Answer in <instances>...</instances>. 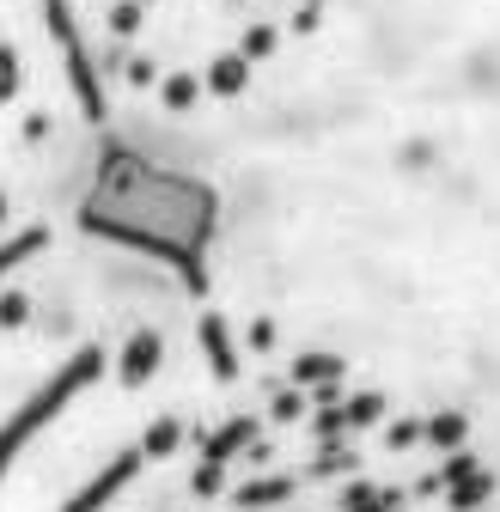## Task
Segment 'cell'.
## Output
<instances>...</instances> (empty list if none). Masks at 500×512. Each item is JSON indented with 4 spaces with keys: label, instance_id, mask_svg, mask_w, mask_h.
Instances as JSON below:
<instances>
[{
    "label": "cell",
    "instance_id": "6da1fadb",
    "mask_svg": "<svg viewBox=\"0 0 500 512\" xmlns=\"http://www.w3.org/2000/svg\"><path fill=\"white\" fill-rule=\"evenodd\" d=\"M80 226L92 238L110 244H129L153 263H171L183 275V287L202 293L208 287V238L220 226V196L190 177V171H171L135 147H104L92 189L80 202Z\"/></svg>",
    "mask_w": 500,
    "mask_h": 512
},
{
    "label": "cell",
    "instance_id": "7a4b0ae2",
    "mask_svg": "<svg viewBox=\"0 0 500 512\" xmlns=\"http://www.w3.org/2000/svg\"><path fill=\"white\" fill-rule=\"evenodd\" d=\"M92 378H104V348H80L68 366H55V378H43L37 391H31V397H25L7 421H0V476H7V464H13V458L25 452V445H31V439H37V433L61 415V409H68V403L80 397V391H86Z\"/></svg>",
    "mask_w": 500,
    "mask_h": 512
},
{
    "label": "cell",
    "instance_id": "3957f363",
    "mask_svg": "<svg viewBox=\"0 0 500 512\" xmlns=\"http://www.w3.org/2000/svg\"><path fill=\"white\" fill-rule=\"evenodd\" d=\"M43 25L61 49V68H68V86H74V104L86 122H104V86H98V68H92V55H86V37H80V19L68 0H43Z\"/></svg>",
    "mask_w": 500,
    "mask_h": 512
},
{
    "label": "cell",
    "instance_id": "277c9868",
    "mask_svg": "<svg viewBox=\"0 0 500 512\" xmlns=\"http://www.w3.org/2000/svg\"><path fill=\"white\" fill-rule=\"evenodd\" d=\"M141 464H147V452H141V445H135V452H116V458H110V470H98V476H92V482H86V488H80L68 506H61V512H104V506H110L122 488H129V482L141 476Z\"/></svg>",
    "mask_w": 500,
    "mask_h": 512
},
{
    "label": "cell",
    "instance_id": "5b68a950",
    "mask_svg": "<svg viewBox=\"0 0 500 512\" xmlns=\"http://www.w3.org/2000/svg\"><path fill=\"white\" fill-rule=\"evenodd\" d=\"M159 360H165V342H159V330H135L129 336V348H122V384H147L153 372H159Z\"/></svg>",
    "mask_w": 500,
    "mask_h": 512
},
{
    "label": "cell",
    "instance_id": "8992f818",
    "mask_svg": "<svg viewBox=\"0 0 500 512\" xmlns=\"http://www.w3.org/2000/svg\"><path fill=\"white\" fill-rule=\"evenodd\" d=\"M196 342H202V354H208V366H214V378H220V384H226V378H238V354H232V336H226V317H220V311H202Z\"/></svg>",
    "mask_w": 500,
    "mask_h": 512
},
{
    "label": "cell",
    "instance_id": "52a82bcc",
    "mask_svg": "<svg viewBox=\"0 0 500 512\" xmlns=\"http://www.w3.org/2000/svg\"><path fill=\"white\" fill-rule=\"evenodd\" d=\"M202 86H208L214 98H238V92L250 86V55H244V49H238V55H220L214 68H208V80H202Z\"/></svg>",
    "mask_w": 500,
    "mask_h": 512
},
{
    "label": "cell",
    "instance_id": "ba28073f",
    "mask_svg": "<svg viewBox=\"0 0 500 512\" xmlns=\"http://www.w3.org/2000/svg\"><path fill=\"white\" fill-rule=\"evenodd\" d=\"M49 244V226H25V232H13L7 244H0V281H7L19 263H31V256Z\"/></svg>",
    "mask_w": 500,
    "mask_h": 512
},
{
    "label": "cell",
    "instance_id": "9c48e42d",
    "mask_svg": "<svg viewBox=\"0 0 500 512\" xmlns=\"http://www.w3.org/2000/svg\"><path fill=\"white\" fill-rule=\"evenodd\" d=\"M250 433H257V421H250V415H238V421H226L208 445H202V464H226L232 452H238V445H250Z\"/></svg>",
    "mask_w": 500,
    "mask_h": 512
},
{
    "label": "cell",
    "instance_id": "30bf717a",
    "mask_svg": "<svg viewBox=\"0 0 500 512\" xmlns=\"http://www.w3.org/2000/svg\"><path fill=\"white\" fill-rule=\"evenodd\" d=\"M348 366L336 360V354H299L293 360V384H336Z\"/></svg>",
    "mask_w": 500,
    "mask_h": 512
},
{
    "label": "cell",
    "instance_id": "8fae6325",
    "mask_svg": "<svg viewBox=\"0 0 500 512\" xmlns=\"http://www.w3.org/2000/svg\"><path fill=\"white\" fill-rule=\"evenodd\" d=\"M293 494V476H275V482H250V488H238V506H275V500H287Z\"/></svg>",
    "mask_w": 500,
    "mask_h": 512
},
{
    "label": "cell",
    "instance_id": "7c38bea8",
    "mask_svg": "<svg viewBox=\"0 0 500 512\" xmlns=\"http://www.w3.org/2000/svg\"><path fill=\"white\" fill-rule=\"evenodd\" d=\"M177 439H183V421L165 415V421H153V433L141 439V452H147V458H171V452H177Z\"/></svg>",
    "mask_w": 500,
    "mask_h": 512
},
{
    "label": "cell",
    "instance_id": "4fadbf2b",
    "mask_svg": "<svg viewBox=\"0 0 500 512\" xmlns=\"http://www.w3.org/2000/svg\"><path fill=\"white\" fill-rule=\"evenodd\" d=\"M159 98H165L171 110H190V104L202 98V80H196V74H171V80L159 86Z\"/></svg>",
    "mask_w": 500,
    "mask_h": 512
},
{
    "label": "cell",
    "instance_id": "5bb4252c",
    "mask_svg": "<svg viewBox=\"0 0 500 512\" xmlns=\"http://www.w3.org/2000/svg\"><path fill=\"white\" fill-rule=\"evenodd\" d=\"M482 494H494V476H476V470H470V476H458V488H452V506H476Z\"/></svg>",
    "mask_w": 500,
    "mask_h": 512
},
{
    "label": "cell",
    "instance_id": "9a60e30c",
    "mask_svg": "<svg viewBox=\"0 0 500 512\" xmlns=\"http://www.w3.org/2000/svg\"><path fill=\"white\" fill-rule=\"evenodd\" d=\"M7 98H19V49L0 43V104Z\"/></svg>",
    "mask_w": 500,
    "mask_h": 512
},
{
    "label": "cell",
    "instance_id": "2e32d148",
    "mask_svg": "<svg viewBox=\"0 0 500 512\" xmlns=\"http://www.w3.org/2000/svg\"><path fill=\"white\" fill-rule=\"evenodd\" d=\"M427 439H433V445H458V439H464V415H433V421H427Z\"/></svg>",
    "mask_w": 500,
    "mask_h": 512
},
{
    "label": "cell",
    "instance_id": "e0dca14e",
    "mask_svg": "<svg viewBox=\"0 0 500 512\" xmlns=\"http://www.w3.org/2000/svg\"><path fill=\"white\" fill-rule=\"evenodd\" d=\"M25 293H7V299H0V330H13V324H25Z\"/></svg>",
    "mask_w": 500,
    "mask_h": 512
},
{
    "label": "cell",
    "instance_id": "ac0fdd59",
    "mask_svg": "<svg viewBox=\"0 0 500 512\" xmlns=\"http://www.w3.org/2000/svg\"><path fill=\"white\" fill-rule=\"evenodd\" d=\"M269 49H275V31H269V25H257V31L244 37V55H250V61H257V55H269Z\"/></svg>",
    "mask_w": 500,
    "mask_h": 512
},
{
    "label": "cell",
    "instance_id": "d6986e66",
    "mask_svg": "<svg viewBox=\"0 0 500 512\" xmlns=\"http://www.w3.org/2000/svg\"><path fill=\"white\" fill-rule=\"evenodd\" d=\"M110 25H116V31H122V37H129V31H135V25H141V7H135V0H129V7H116V19H110Z\"/></svg>",
    "mask_w": 500,
    "mask_h": 512
},
{
    "label": "cell",
    "instance_id": "ffe728a7",
    "mask_svg": "<svg viewBox=\"0 0 500 512\" xmlns=\"http://www.w3.org/2000/svg\"><path fill=\"white\" fill-rule=\"evenodd\" d=\"M275 415H281V421H293V415H305V397H293V391H287V397H275Z\"/></svg>",
    "mask_w": 500,
    "mask_h": 512
},
{
    "label": "cell",
    "instance_id": "44dd1931",
    "mask_svg": "<svg viewBox=\"0 0 500 512\" xmlns=\"http://www.w3.org/2000/svg\"><path fill=\"white\" fill-rule=\"evenodd\" d=\"M415 439H421V421H397L391 427V445H415Z\"/></svg>",
    "mask_w": 500,
    "mask_h": 512
},
{
    "label": "cell",
    "instance_id": "7402d4cb",
    "mask_svg": "<svg viewBox=\"0 0 500 512\" xmlns=\"http://www.w3.org/2000/svg\"><path fill=\"white\" fill-rule=\"evenodd\" d=\"M214 488H220V464H202L196 470V494H214Z\"/></svg>",
    "mask_w": 500,
    "mask_h": 512
},
{
    "label": "cell",
    "instance_id": "603a6c76",
    "mask_svg": "<svg viewBox=\"0 0 500 512\" xmlns=\"http://www.w3.org/2000/svg\"><path fill=\"white\" fill-rule=\"evenodd\" d=\"M0 226H7V196H0Z\"/></svg>",
    "mask_w": 500,
    "mask_h": 512
}]
</instances>
